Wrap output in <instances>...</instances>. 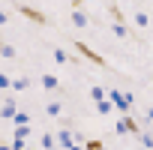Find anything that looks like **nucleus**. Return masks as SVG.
<instances>
[{"label": "nucleus", "mask_w": 153, "mask_h": 150, "mask_svg": "<svg viewBox=\"0 0 153 150\" xmlns=\"http://www.w3.org/2000/svg\"><path fill=\"white\" fill-rule=\"evenodd\" d=\"M9 81H12L9 75H6V72H0V90H6V87H9Z\"/></svg>", "instance_id": "24"}, {"label": "nucleus", "mask_w": 153, "mask_h": 150, "mask_svg": "<svg viewBox=\"0 0 153 150\" xmlns=\"http://www.w3.org/2000/svg\"><path fill=\"white\" fill-rule=\"evenodd\" d=\"M39 141H42V147H45V150H48V147H57V144H54V135H48V132H45Z\"/></svg>", "instance_id": "21"}, {"label": "nucleus", "mask_w": 153, "mask_h": 150, "mask_svg": "<svg viewBox=\"0 0 153 150\" xmlns=\"http://www.w3.org/2000/svg\"><path fill=\"white\" fill-rule=\"evenodd\" d=\"M30 129H33V126H15V138H24V141H27Z\"/></svg>", "instance_id": "19"}, {"label": "nucleus", "mask_w": 153, "mask_h": 150, "mask_svg": "<svg viewBox=\"0 0 153 150\" xmlns=\"http://www.w3.org/2000/svg\"><path fill=\"white\" fill-rule=\"evenodd\" d=\"M111 30H114V36H117V39H126V36H129V30L123 27V21H114V27H111Z\"/></svg>", "instance_id": "16"}, {"label": "nucleus", "mask_w": 153, "mask_h": 150, "mask_svg": "<svg viewBox=\"0 0 153 150\" xmlns=\"http://www.w3.org/2000/svg\"><path fill=\"white\" fill-rule=\"evenodd\" d=\"M48 150H57V147H48Z\"/></svg>", "instance_id": "31"}, {"label": "nucleus", "mask_w": 153, "mask_h": 150, "mask_svg": "<svg viewBox=\"0 0 153 150\" xmlns=\"http://www.w3.org/2000/svg\"><path fill=\"white\" fill-rule=\"evenodd\" d=\"M0 48H3V39H0Z\"/></svg>", "instance_id": "29"}, {"label": "nucleus", "mask_w": 153, "mask_h": 150, "mask_svg": "<svg viewBox=\"0 0 153 150\" xmlns=\"http://www.w3.org/2000/svg\"><path fill=\"white\" fill-rule=\"evenodd\" d=\"M18 111V102H15V96H6L3 102H0V117L3 120H12V114Z\"/></svg>", "instance_id": "6"}, {"label": "nucleus", "mask_w": 153, "mask_h": 150, "mask_svg": "<svg viewBox=\"0 0 153 150\" xmlns=\"http://www.w3.org/2000/svg\"><path fill=\"white\" fill-rule=\"evenodd\" d=\"M102 150H108V147H102Z\"/></svg>", "instance_id": "32"}, {"label": "nucleus", "mask_w": 153, "mask_h": 150, "mask_svg": "<svg viewBox=\"0 0 153 150\" xmlns=\"http://www.w3.org/2000/svg\"><path fill=\"white\" fill-rule=\"evenodd\" d=\"M69 150H84V147H81V144H72V147H69Z\"/></svg>", "instance_id": "27"}, {"label": "nucleus", "mask_w": 153, "mask_h": 150, "mask_svg": "<svg viewBox=\"0 0 153 150\" xmlns=\"http://www.w3.org/2000/svg\"><path fill=\"white\" fill-rule=\"evenodd\" d=\"M138 138H141V147H144V150H150V147H153V138H150V132H147V129H141V132H138Z\"/></svg>", "instance_id": "17"}, {"label": "nucleus", "mask_w": 153, "mask_h": 150, "mask_svg": "<svg viewBox=\"0 0 153 150\" xmlns=\"http://www.w3.org/2000/svg\"><path fill=\"white\" fill-rule=\"evenodd\" d=\"M114 132H117V135H138L141 126H138V120H135L132 114H123V117L114 123Z\"/></svg>", "instance_id": "2"}, {"label": "nucleus", "mask_w": 153, "mask_h": 150, "mask_svg": "<svg viewBox=\"0 0 153 150\" xmlns=\"http://www.w3.org/2000/svg\"><path fill=\"white\" fill-rule=\"evenodd\" d=\"M12 123H15V126H30V114H27V111H15V114H12Z\"/></svg>", "instance_id": "11"}, {"label": "nucleus", "mask_w": 153, "mask_h": 150, "mask_svg": "<svg viewBox=\"0 0 153 150\" xmlns=\"http://www.w3.org/2000/svg\"><path fill=\"white\" fill-rule=\"evenodd\" d=\"M108 15H111V18H114V21H123V12H120V9H117V6H114V3H111V6H108Z\"/></svg>", "instance_id": "20"}, {"label": "nucleus", "mask_w": 153, "mask_h": 150, "mask_svg": "<svg viewBox=\"0 0 153 150\" xmlns=\"http://www.w3.org/2000/svg\"><path fill=\"white\" fill-rule=\"evenodd\" d=\"M9 87H12L15 93H21V90H27V87H30V78H24V75H18V78H12V81H9Z\"/></svg>", "instance_id": "9"}, {"label": "nucleus", "mask_w": 153, "mask_h": 150, "mask_svg": "<svg viewBox=\"0 0 153 150\" xmlns=\"http://www.w3.org/2000/svg\"><path fill=\"white\" fill-rule=\"evenodd\" d=\"M54 60H57L60 66H66V60H72V63H75V57H69V54H66L63 48H54Z\"/></svg>", "instance_id": "14"}, {"label": "nucleus", "mask_w": 153, "mask_h": 150, "mask_svg": "<svg viewBox=\"0 0 153 150\" xmlns=\"http://www.w3.org/2000/svg\"><path fill=\"white\" fill-rule=\"evenodd\" d=\"M0 150H12V147H9V144H0Z\"/></svg>", "instance_id": "28"}, {"label": "nucleus", "mask_w": 153, "mask_h": 150, "mask_svg": "<svg viewBox=\"0 0 153 150\" xmlns=\"http://www.w3.org/2000/svg\"><path fill=\"white\" fill-rule=\"evenodd\" d=\"M102 147H105V144H102L99 138H93V141H87V144H84V150H102Z\"/></svg>", "instance_id": "23"}, {"label": "nucleus", "mask_w": 153, "mask_h": 150, "mask_svg": "<svg viewBox=\"0 0 153 150\" xmlns=\"http://www.w3.org/2000/svg\"><path fill=\"white\" fill-rule=\"evenodd\" d=\"M105 99L111 102V108H117V111H123V114H129V111H132V105H135L132 93H123V90H117V87L105 90Z\"/></svg>", "instance_id": "1"}, {"label": "nucleus", "mask_w": 153, "mask_h": 150, "mask_svg": "<svg viewBox=\"0 0 153 150\" xmlns=\"http://www.w3.org/2000/svg\"><path fill=\"white\" fill-rule=\"evenodd\" d=\"M90 99H93V102H99V99H105V90H102L99 84H93V87H90Z\"/></svg>", "instance_id": "18"}, {"label": "nucleus", "mask_w": 153, "mask_h": 150, "mask_svg": "<svg viewBox=\"0 0 153 150\" xmlns=\"http://www.w3.org/2000/svg\"><path fill=\"white\" fill-rule=\"evenodd\" d=\"M81 3H87V0H72V6H75V9H78Z\"/></svg>", "instance_id": "26"}, {"label": "nucleus", "mask_w": 153, "mask_h": 150, "mask_svg": "<svg viewBox=\"0 0 153 150\" xmlns=\"http://www.w3.org/2000/svg\"><path fill=\"white\" fill-rule=\"evenodd\" d=\"M15 54H18V51H15V45H6V42H3V48H0V57H6V60H15Z\"/></svg>", "instance_id": "15"}, {"label": "nucleus", "mask_w": 153, "mask_h": 150, "mask_svg": "<svg viewBox=\"0 0 153 150\" xmlns=\"http://www.w3.org/2000/svg\"><path fill=\"white\" fill-rule=\"evenodd\" d=\"M54 144H57V150H69V147L75 144V135H72V129H60V132L54 135Z\"/></svg>", "instance_id": "5"}, {"label": "nucleus", "mask_w": 153, "mask_h": 150, "mask_svg": "<svg viewBox=\"0 0 153 150\" xmlns=\"http://www.w3.org/2000/svg\"><path fill=\"white\" fill-rule=\"evenodd\" d=\"M42 87H45V90H60V78L51 75V72H45V75H42Z\"/></svg>", "instance_id": "8"}, {"label": "nucleus", "mask_w": 153, "mask_h": 150, "mask_svg": "<svg viewBox=\"0 0 153 150\" xmlns=\"http://www.w3.org/2000/svg\"><path fill=\"white\" fill-rule=\"evenodd\" d=\"M93 105H96V111H99V114H102V117H108V114H111V111H114V108H111V102H108V99H99V102H93Z\"/></svg>", "instance_id": "12"}, {"label": "nucleus", "mask_w": 153, "mask_h": 150, "mask_svg": "<svg viewBox=\"0 0 153 150\" xmlns=\"http://www.w3.org/2000/svg\"><path fill=\"white\" fill-rule=\"evenodd\" d=\"M135 24H138L141 30H147V27H150V15H147V12H135Z\"/></svg>", "instance_id": "13"}, {"label": "nucleus", "mask_w": 153, "mask_h": 150, "mask_svg": "<svg viewBox=\"0 0 153 150\" xmlns=\"http://www.w3.org/2000/svg\"><path fill=\"white\" fill-rule=\"evenodd\" d=\"M9 147H12V150H27V141H24V138H12Z\"/></svg>", "instance_id": "22"}, {"label": "nucleus", "mask_w": 153, "mask_h": 150, "mask_svg": "<svg viewBox=\"0 0 153 150\" xmlns=\"http://www.w3.org/2000/svg\"><path fill=\"white\" fill-rule=\"evenodd\" d=\"M45 114L48 117H63V102H48L45 105Z\"/></svg>", "instance_id": "10"}, {"label": "nucleus", "mask_w": 153, "mask_h": 150, "mask_svg": "<svg viewBox=\"0 0 153 150\" xmlns=\"http://www.w3.org/2000/svg\"><path fill=\"white\" fill-rule=\"evenodd\" d=\"M18 15H24V18L33 21V24H48L45 12H39V9H33V6H18Z\"/></svg>", "instance_id": "4"}, {"label": "nucleus", "mask_w": 153, "mask_h": 150, "mask_svg": "<svg viewBox=\"0 0 153 150\" xmlns=\"http://www.w3.org/2000/svg\"><path fill=\"white\" fill-rule=\"evenodd\" d=\"M6 21H9V15H6V12H0V24H6Z\"/></svg>", "instance_id": "25"}, {"label": "nucleus", "mask_w": 153, "mask_h": 150, "mask_svg": "<svg viewBox=\"0 0 153 150\" xmlns=\"http://www.w3.org/2000/svg\"><path fill=\"white\" fill-rule=\"evenodd\" d=\"M0 12H3V3H0Z\"/></svg>", "instance_id": "30"}, {"label": "nucleus", "mask_w": 153, "mask_h": 150, "mask_svg": "<svg viewBox=\"0 0 153 150\" xmlns=\"http://www.w3.org/2000/svg\"><path fill=\"white\" fill-rule=\"evenodd\" d=\"M75 51H78L81 57H87V60H90L93 66H99V69H105V66H108V60H105L102 54H96V51H93L90 45H84V42H75Z\"/></svg>", "instance_id": "3"}, {"label": "nucleus", "mask_w": 153, "mask_h": 150, "mask_svg": "<svg viewBox=\"0 0 153 150\" xmlns=\"http://www.w3.org/2000/svg\"><path fill=\"white\" fill-rule=\"evenodd\" d=\"M9 3H12V0H9Z\"/></svg>", "instance_id": "33"}, {"label": "nucleus", "mask_w": 153, "mask_h": 150, "mask_svg": "<svg viewBox=\"0 0 153 150\" xmlns=\"http://www.w3.org/2000/svg\"><path fill=\"white\" fill-rule=\"evenodd\" d=\"M72 24L75 27H90V15L84 9H72Z\"/></svg>", "instance_id": "7"}]
</instances>
